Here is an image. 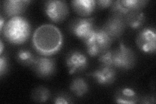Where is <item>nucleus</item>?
<instances>
[{"label": "nucleus", "mask_w": 156, "mask_h": 104, "mask_svg": "<svg viewBox=\"0 0 156 104\" xmlns=\"http://www.w3.org/2000/svg\"><path fill=\"white\" fill-rule=\"evenodd\" d=\"M33 46L41 56L50 57L62 48L63 36L61 31L51 24H44L34 32Z\"/></svg>", "instance_id": "obj_1"}, {"label": "nucleus", "mask_w": 156, "mask_h": 104, "mask_svg": "<svg viewBox=\"0 0 156 104\" xmlns=\"http://www.w3.org/2000/svg\"><path fill=\"white\" fill-rule=\"evenodd\" d=\"M31 26L27 20L21 16L11 18L5 24L3 34L6 40L13 44L20 45L30 37Z\"/></svg>", "instance_id": "obj_2"}, {"label": "nucleus", "mask_w": 156, "mask_h": 104, "mask_svg": "<svg viewBox=\"0 0 156 104\" xmlns=\"http://www.w3.org/2000/svg\"><path fill=\"white\" fill-rule=\"evenodd\" d=\"M114 67L127 70L133 68L136 63V56L133 49L121 41L118 48L113 49Z\"/></svg>", "instance_id": "obj_3"}, {"label": "nucleus", "mask_w": 156, "mask_h": 104, "mask_svg": "<svg viewBox=\"0 0 156 104\" xmlns=\"http://www.w3.org/2000/svg\"><path fill=\"white\" fill-rule=\"evenodd\" d=\"M44 12L51 22L61 23L67 18L69 10L65 1L49 0L45 2Z\"/></svg>", "instance_id": "obj_4"}, {"label": "nucleus", "mask_w": 156, "mask_h": 104, "mask_svg": "<svg viewBox=\"0 0 156 104\" xmlns=\"http://www.w3.org/2000/svg\"><path fill=\"white\" fill-rule=\"evenodd\" d=\"M139 49L145 53H155L156 49V33L154 28L146 27L141 30L136 38Z\"/></svg>", "instance_id": "obj_5"}, {"label": "nucleus", "mask_w": 156, "mask_h": 104, "mask_svg": "<svg viewBox=\"0 0 156 104\" xmlns=\"http://www.w3.org/2000/svg\"><path fill=\"white\" fill-rule=\"evenodd\" d=\"M31 67L38 77L48 78L55 73L56 64L54 59L41 56L37 57Z\"/></svg>", "instance_id": "obj_6"}, {"label": "nucleus", "mask_w": 156, "mask_h": 104, "mask_svg": "<svg viewBox=\"0 0 156 104\" xmlns=\"http://www.w3.org/2000/svg\"><path fill=\"white\" fill-rule=\"evenodd\" d=\"M66 64L70 74L85 70L88 65V59L85 54L79 50H73L68 54Z\"/></svg>", "instance_id": "obj_7"}, {"label": "nucleus", "mask_w": 156, "mask_h": 104, "mask_svg": "<svg viewBox=\"0 0 156 104\" xmlns=\"http://www.w3.org/2000/svg\"><path fill=\"white\" fill-rule=\"evenodd\" d=\"M127 26L125 18L111 15L102 27L113 37L114 40L120 38L124 33Z\"/></svg>", "instance_id": "obj_8"}, {"label": "nucleus", "mask_w": 156, "mask_h": 104, "mask_svg": "<svg viewBox=\"0 0 156 104\" xmlns=\"http://www.w3.org/2000/svg\"><path fill=\"white\" fill-rule=\"evenodd\" d=\"M94 27L93 18H76L70 26V31L81 40Z\"/></svg>", "instance_id": "obj_9"}, {"label": "nucleus", "mask_w": 156, "mask_h": 104, "mask_svg": "<svg viewBox=\"0 0 156 104\" xmlns=\"http://www.w3.org/2000/svg\"><path fill=\"white\" fill-rule=\"evenodd\" d=\"M89 75L93 77L100 85H109L115 81L116 73L115 68L101 66Z\"/></svg>", "instance_id": "obj_10"}, {"label": "nucleus", "mask_w": 156, "mask_h": 104, "mask_svg": "<svg viewBox=\"0 0 156 104\" xmlns=\"http://www.w3.org/2000/svg\"><path fill=\"white\" fill-rule=\"evenodd\" d=\"M28 0H7L3 3V9L5 14L8 17L20 16L26 11L28 4Z\"/></svg>", "instance_id": "obj_11"}, {"label": "nucleus", "mask_w": 156, "mask_h": 104, "mask_svg": "<svg viewBox=\"0 0 156 104\" xmlns=\"http://www.w3.org/2000/svg\"><path fill=\"white\" fill-rule=\"evenodd\" d=\"M71 4L74 11L83 18L91 15L96 7V2L94 0H76L72 1Z\"/></svg>", "instance_id": "obj_12"}, {"label": "nucleus", "mask_w": 156, "mask_h": 104, "mask_svg": "<svg viewBox=\"0 0 156 104\" xmlns=\"http://www.w3.org/2000/svg\"><path fill=\"white\" fill-rule=\"evenodd\" d=\"M139 98L133 89L129 87L121 88L115 96V102L118 103L133 104L139 102Z\"/></svg>", "instance_id": "obj_13"}, {"label": "nucleus", "mask_w": 156, "mask_h": 104, "mask_svg": "<svg viewBox=\"0 0 156 104\" xmlns=\"http://www.w3.org/2000/svg\"><path fill=\"white\" fill-rule=\"evenodd\" d=\"M127 26L133 29H138L143 27L146 18L144 14L141 11H131L125 17Z\"/></svg>", "instance_id": "obj_14"}, {"label": "nucleus", "mask_w": 156, "mask_h": 104, "mask_svg": "<svg viewBox=\"0 0 156 104\" xmlns=\"http://www.w3.org/2000/svg\"><path fill=\"white\" fill-rule=\"evenodd\" d=\"M114 41L113 37L103 27L97 28L96 42L101 48L103 52L110 49Z\"/></svg>", "instance_id": "obj_15"}, {"label": "nucleus", "mask_w": 156, "mask_h": 104, "mask_svg": "<svg viewBox=\"0 0 156 104\" xmlns=\"http://www.w3.org/2000/svg\"><path fill=\"white\" fill-rule=\"evenodd\" d=\"M70 89L76 96L82 97L89 91V85L84 79L77 77L72 81Z\"/></svg>", "instance_id": "obj_16"}, {"label": "nucleus", "mask_w": 156, "mask_h": 104, "mask_svg": "<svg viewBox=\"0 0 156 104\" xmlns=\"http://www.w3.org/2000/svg\"><path fill=\"white\" fill-rule=\"evenodd\" d=\"M16 57L18 63L22 65L31 67L35 63L37 58V57L27 49H20L17 53Z\"/></svg>", "instance_id": "obj_17"}, {"label": "nucleus", "mask_w": 156, "mask_h": 104, "mask_svg": "<svg viewBox=\"0 0 156 104\" xmlns=\"http://www.w3.org/2000/svg\"><path fill=\"white\" fill-rule=\"evenodd\" d=\"M50 97V92L44 87L40 86L36 88L32 93V98L38 103H44Z\"/></svg>", "instance_id": "obj_18"}, {"label": "nucleus", "mask_w": 156, "mask_h": 104, "mask_svg": "<svg viewBox=\"0 0 156 104\" xmlns=\"http://www.w3.org/2000/svg\"><path fill=\"white\" fill-rule=\"evenodd\" d=\"M121 2L124 6L128 9L129 13L131 11H141V9L148 3V1L145 0H121Z\"/></svg>", "instance_id": "obj_19"}, {"label": "nucleus", "mask_w": 156, "mask_h": 104, "mask_svg": "<svg viewBox=\"0 0 156 104\" xmlns=\"http://www.w3.org/2000/svg\"><path fill=\"white\" fill-rule=\"evenodd\" d=\"M99 61L101 66L107 67H114L113 63V49H107L99 56Z\"/></svg>", "instance_id": "obj_20"}, {"label": "nucleus", "mask_w": 156, "mask_h": 104, "mask_svg": "<svg viewBox=\"0 0 156 104\" xmlns=\"http://www.w3.org/2000/svg\"><path fill=\"white\" fill-rule=\"evenodd\" d=\"M111 12L112 15L119 16L124 18H125L127 14L129 13L128 9L124 6L121 0H116V1L113 2L111 6Z\"/></svg>", "instance_id": "obj_21"}, {"label": "nucleus", "mask_w": 156, "mask_h": 104, "mask_svg": "<svg viewBox=\"0 0 156 104\" xmlns=\"http://www.w3.org/2000/svg\"><path fill=\"white\" fill-rule=\"evenodd\" d=\"M87 52L90 57H97L99 56L101 53H103V51L101 48L98 45L97 43L95 42L89 45L86 46Z\"/></svg>", "instance_id": "obj_22"}, {"label": "nucleus", "mask_w": 156, "mask_h": 104, "mask_svg": "<svg viewBox=\"0 0 156 104\" xmlns=\"http://www.w3.org/2000/svg\"><path fill=\"white\" fill-rule=\"evenodd\" d=\"M71 98L65 94H58L53 99V103L55 104H68L72 103Z\"/></svg>", "instance_id": "obj_23"}, {"label": "nucleus", "mask_w": 156, "mask_h": 104, "mask_svg": "<svg viewBox=\"0 0 156 104\" xmlns=\"http://www.w3.org/2000/svg\"><path fill=\"white\" fill-rule=\"evenodd\" d=\"M96 31H97V28L94 27L92 30H91L89 33H88L82 39V41L85 44V46L89 45V44L96 42Z\"/></svg>", "instance_id": "obj_24"}, {"label": "nucleus", "mask_w": 156, "mask_h": 104, "mask_svg": "<svg viewBox=\"0 0 156 104\" xmlns=\"http://www.w3.org/2000/svg\"><path fill=\"white\" fill-rule=\"evenodd\" d=\"M8 61L5 56H1L0 57V76L2 77L7 71Z\"/></svg>", "instance_id": "obj_25"}, {"label": "nucleus", "mask_w": 156, "mask_h": 104, "mask_svg": "<svg viewBox=\"0 0 156 104\" xmlns=\"http://www.w3.org/2000/svg\"><path fill=\"white\" fill-rule=\"evenodd\" d=\"M113 2L114 1H112V0H98V1H96V6L101 9L111 7Z\"/></svg>", "instance_id": "obj_26"}, {"label": "nucleus", "mask_w": 156, "mask_h": 104, "mask_svg": "<svg viewBox=\"0 0 156 104\" xmlns=\"http://www.w3.org/2000/svg\"><path fill=\"white\" fill-rule=\"evenodd\" d=\"M4 18L3 16H0V32L2 33L3 29L4 28Z\"/></svg>", "instance_id": "obj_27"}, {"label": "nucleus", "mask_w": 156, "mask_h": 104, "mask_svg": "<svg viewBox=\"0 0 156 104\" xmlns=\"http://www.w3.org/2000/svg\"><path fill=\"white\" fill-rule=\"evenodd\" d=\"M0 44H1V46H0V48H1V50H0V54H1V56L2 55L3 53V48H4V45H3V41H0Z\"/></svg>", "instance_id": "obj_28"}]
</instances>
